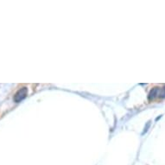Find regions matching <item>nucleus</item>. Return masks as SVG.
Returning <instances> with one entry per match:
<instances>
[{
    "mask_svg": "<svg viewBox=\"0 0 165 165\" xmlns=\"http://www.w3.org/2000/svg\"><path fill=\"white\" fill-rule=\"evenodd\" d=\"M159 92H160V89L159 87H154L152 88V90H150V94H149V96H148V100L151 101L153 100L155 98H156L158 94H159Z\"/></svg>",
    "mask_w": 165,
    "mask_h": 165,
    "instance_id": "nucleus-2",
    "label": "nucleus"
},
{
    "mask_svg": "<svg viewBox=\"0 0 165 165\" xmlns=\"http://www.w3.org/2000/svg\"><path fill=\"white\" fill-rule=\"evenodd\" d=\"M158 96L160 97L161 99H163V98H165V86L160 90Z\"/></svg>",
    "mask_w": 165,
    "mask_h": 165,
    "instance_id": "nucleus-3",
    "label": "nucleus"
},
{
    "mask_svg": "<svg viewBox=\"0 0 165 165\" xmlns=\"http://www.w3.org/2000/svg\"><path fill=\"white\" fill-rule=\"evenodd\" d=\"M27 94H28V89L26 87L21 88V89H19L16 93L15 96H14V101L16 102V103L20 102L23 100H24Z\"/></svg>",
    "mask_w": 165,
    "mask_h": 165,
    "instance_id": "nucleus-1",
    "label": "nucleus"
}]
</instances>
